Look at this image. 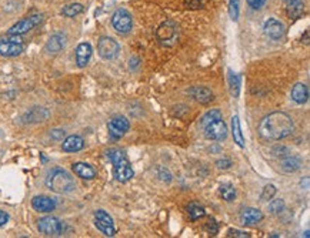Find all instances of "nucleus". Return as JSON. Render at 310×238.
I'll return each instance as SVG.
<instances>
[{
	"label": "nucleus",
	"instance_id": "22",
	"mask_svg": "<svg viewBox=\"0 0 310 238\" xmlns=\"http://www.w3.org/2000/svg\"><path fill=\"white\" fill-rule=\"evenodd\" d=\"M66 45V36L63 33H56L50 36V39L48 40V45H46V50L49 53L56 54L59 52H62V49L65 47Z\"/></svg>",
	"mask_w": 310,
	"mask_h": 238
},
{
	"label": "nucleus",
	"instance_id": "25",
	"mask_svg": "<svg viewBox=\"0 0 310 238\" xmlns=\"http://www.w3.org/2000/svg\"><path fill=\"white\" fill-rule=\"evenodd\" d=\"M82 12H83V4H80V3H70L62 9V15L66 17H75Z\"/></svg>",
	"mask_w": 310,
	"mask_h": 238
},
{
	"label": "nucleus",
	"instance_id": "16",
	"mask_svg": "<svg viewBox=\"0 0 310 238\" xmlns=\"http://www.w3.org/2000/svg\"><path fill=\"white\" fill-rule=\"evenodd\" d=\"M73 173L83 180H93L96 177V170L87 163H75L72 165Z\"/></svg>",
	"mask_w": 310,
	"mask_h": 238
},
{
	"label": "nucleus",
	"instance_id": "34",
	"mask_svg": "<svg viewBox=\"0 0 310 238\" xmlns=\"http://www.w3.org/2000/svg\"><path fill=\"white\" fill-rule=\"evenodd\" d=\"M203 1L205 0H186V6L190 9H199L203 6Z\"/></svg>",
	"mask_w": 310,
	"mask_h": 238
},
{
	"label": "nucleus",
	"instance_id": "31",
	"mask_svg": "<svg viewBox=\"0 0 310 238\" xmlns=\"http://www.w3.org/2000/svg\"><path fill=\"white\" fill-rule=\"evenodd\" d=\"M239 4H240V0H230L229 1V15H230L233 20L239 19Z\"/></svg>",
	"mask_w": 310,
	"mask_h": 238
},
{
	"label": "nucleus",
	"instance_id": "30",
	"mask_svg": "<svg viewBox=\"0 0 310 238\" xmlns=\"http://www.w3.org/2000/svg\"><path fill=\"white\" fill-rule=\"evenodd\" d=\"M284 210V200L279 198V200H273L269 204V211L272 214H280Z\"/></svg>",
	"mask_w": 310,
	"mask_h": 238
},
{
	"label": "nucleus",
	"instance_id": "9",
	"mask_svg": "<svg viewBox=\"0 0 310 238\" xmlns=\"http://www.w3.org/2000/svg\"><path fill=\"white\" fill-rule=\"evenodd\" d=\"M95 225L98 230H100L106 237H113L116 234L113 218L103 210H98L95 212Z\"/></svg>",
	"mask_w": 310,
	"mask_h": 238
},
{
	"label": "nucleus",
	"instance_id": "4",
	"mask_svg": "<svg viewBox=\"0 0 310 238\" xmlns=\"http://www.w3.org/2000/svg\"><path fill=\"white\" fill-rule=\"evenodd\" d=\"M46 185L49 190L57 194H69L76 188L73 177L62 168H53L46 177Z\"/></svg>",
	"mask_w": 310,
	"mask_h": 238
},
{
	"label": "nucleus",
	"instance_id": "26",
	"mask_svg": "<svg viewBox=\"0 0 310 238\" xmlns=\"http://www.w3.org/2000/svg\"><path fill=\"white\" fill-rule=\"evenodd\" d=\"M187 212H189V217H190V220H192V221H196V220H199V218H202V217H205V215H206L205 208H203L202 206L196 204V203L189 204V207H187Z\"/></svg>",
	"mask_w": 310,
	"mask_h": 238
},
{
	"label": "nucleus",
	"instance_id": "35",
	"mask_svg": "<svg viewBox=\"0 0 310 238\" xmlns=\"http://www.w3.org/2000/svg\"><path fill=\"white\" fill-rule=\"evenodd\" d=\"M216 165H217V168H223V170H226V168H230V165H232V161H230L229 159L219 160V161L216 163Z\"/></svg>",
	"mask_w": 310,
	"mask_h": 238
},
{
	"label": "nucleus",
	"instance_id": "6",
	"mask_svg": "<svg viewBox=\"0 0 310 238\" xmlns=\"http://www.w3.org/2000/svg\"><path fill=\"white\" fill-rule=\"evenodd\" d=\"M37 228L43 236L48 237H57L63 231V224L56 217H43L37 223Z\"/></svg>",
	"mask_w": 310,
	"mask_h": 238
},
{
	"label": "nucleus",
	"instance_id": "21",
	"mask_svg": "<svg viewBox=\"0 0 310 238\" xmlns=\"http://www.w3.org/2000/svg\"><path fill=\"white\" fill-rule=\"evenodd\" d=\"M292 100L297 104H305L309 100V87L303 83H297L292 89Z\"/></svg>",
	"mask_w": 310,
	"mask_h": 238
},
{
	"label": "nucleus",
	"instance_id": "15",
	"mask_svg": "<svg viewBox=\"0 0 310 238\" xmlns=\"http://www.w3.org/2000/svg\"><path fill=\"white\" fill-rule=\"evenodd\" d=\"M176 34H178V27L172 22H166L157 29V39L162 43H167L170 40H175Z\"/></svg>",
	"mask_w": 310,
	"mask_h": 238
},
{
	"label": "nucleus",
	"instance_id": "33",
	"mask_svg": "<svg viewBox=\"0 0 310 238\" xmlns=\"http://www.w3.org/2000/svg\"><path fill=\"white\" fill-rule=\"evenodd\" d=\"M206 230L209 231V234H212V236L217 234V231H219V227H217V224H216V221H214V220H210V221L207 223Z\"/></svg>",
	"mask_w": 310,
	"mask_h": 238
},
{
	"label": "nucleus",
	"instance_id": "36",
	"mask_svg": "<svg viewBox=\"0 0 310 238\" xmlns=\"http://www.w3.org/2000/svg\"><path fill=\"white\" fill-rule=\"evenodd\" d=\"M228 237H242V238H247L249 234L245 233V231H239V230H230L228 233Z\"/></svg>",
	"mask_w": 310,
	"mask_h": 238
},
{
	"label": "nucleus",
	"instance_id": "3",
	"mask_svg": "<svg viewBox=\"0 0 310 238\" xmlns=\"http://www.w3.org/2000/svg\"><path fill=\"white\" fill-rule=\"evenodd\" d=\"M107 157L110 159L113 164V174L114 178L120 183H128L130 178L133 177V168L130 164L128 156L125 154L123 150L120 149H110L107 151Z\"/></svg>",
	"mask_w": 310,
	"mask_h": 238
},
{
	"label": "nucleus",
	"instance_id": "12",
	"mask_svg": "<svg viewBox=\"0 0 310 238\" xmlns=\"http://www.w3.org/2000/svg\"><path fill=\"white\" fill-rule=\"evenodd\" d=\"M23 52V45L9 40V39H3L0 42V54L4 57H16Z\"/></svg>",
	"mask_w": 310,
	"mask_h": 238
},
{
	"label": "nucleus",
	"instance_id": "37",
	"mask_svg": "<svg viewBox=\"0 0 310 238\" xmlns=\"http://www.w3.org/2000/svg\"><path fill=\"white\" fill-rule=\"evenodd\" d=\"M63 135H65L63 130H52L50 133V137H53L54 140H60V138H63Z\"/></svg>",
	"mask_w": 310,
	"mask_h": 238
},
{
	"label": "nucleus",
	"instance_id": "1",
	"mask_svg": "<svg viewBox=\"0 0 310 238\" xmlns=\"http://www.w3.org/2000/svg\"><path fill=\"white\" fill-rule=\"evenodd\" d=\"M293 130H294V123L292 117L283 111H275L266 116L259 124L260 135L272 141L283 140L286 137H289Z\"/></svg>",
	"mask_w": 310,
	"mask_h": 238
},
{
	"label": "nucleus",
	"instance_id": "7",
	"mask_svg": "<svg viewBox=\"0 0 310 238\" xmlns=\"http://www.w3.org/2000/svg\"><path fill=\"white\" fill-rule=\"evenodd\" d=\"M98 52L104 60H113L120 53V45L112 37H102L98 43Z\"/></svg>",
	"mask_w": 310,
	"mask_h": 238
},
{
	"label": "nucleus",
	"instance_id": "10",
	"mask_svg": "<svg viewBox=\"0 0 310 238\" xmlns=\"http://www.w3.org/2000/svg\"><path fill=\"white\" fill-rule=\"evenodd\" d=\"M130 129V123L129 120L123 116H119V117H114L109 121L107 124V130H109V135L113 138V140H119L122 138L126 133L129 132Z\"/></svg>",
	"mask_w": 310,
	"mask_h": 238
},
{
	"label": "nucleus",
	"instance_id": "8",
	"mask_svg": "<svg viewBox=\"0 0 310 238\" xmlns=\"http://www.w3.org/2000/svg\"><path fill=\"white\" fill-rule=\"evenodd\" d=\"M112 26L119 33H129L133 27V19L128 10L119 9L112 16Z\"/></svg>",
	"mask_w": 310,
	"mask_h": 238
},
{
	"label": "nucleus",
	"instance_id": "5",
	"mask_svg": "<svg viewBox=\"0 0 310 238\" xmlns=\"http://www.w3.org/2000/svg\"><path fill=\"white\" fill-rule=\"evenodd\" d=\"M42 22H43V15L29 16V17L20 20V22H17L16 25H13V26L10 27L7 30V34L9 36H22V34H25L27 31H30L32 29H34L37 25H40Z\"/></svg>",
	"mask_w": 310,
	"mask_h": 238
},
{
	"label": "nucleus",
	"instance_id": "32",
	"mask_svg": "<svg viewBox=\"0 0 310 238\" xmlns=\"http://www.w3.org/2000/svg\"><path fill=\"white\" fill-rule=\"evenodd\" d=\"M267 0H247V4L253 9V10H260L266 6Z\"/></svg>",
	"mask_w": 310,
	"mask_h": 238
},
{
	"label": "nucleus",
	"instance_id": "19",
	"mask_svg": "<svg viewBox=\"0 0 310 238\" xmlns=\"http://www.w3.org/2000/svg\"><path fill=\"white\" fill-rule=\"evenodd\" d=\"M92 57V46L89 43H80L76 47V63L79 67H86Z\"/></svg>",
	"mask_w": 310,
	"mask_h": 238
},
{
	"label": "nucleus",
	"instance_id": "20",
	"mask_svg": "<svg viewBox=\"0 0 310 238\" xmlns=\"http://www.w3.org/2000/svg\"><path fill=\"white\" fill-rule=\"evenodd\" d=\"M83 147H84V140L80 135H69L62 144V149L66 153H78Z\"/></svg>",
	"mask_w": 310,
	"mask_h": 238
},
{
	"label": "nucleus",
	"instance_id": "24",
	"mask_svg": "<svg viewBox=\"0 0 310 238\" xmlns=\"http://www.w3.org/2000/svg\"><path fill=\"white\" fill-rule=\"evenodd\" d=\"M232 134L234 143L240 149H243L245 147V138H243V134H242V130H240V121H239L237 116H233L232 119Z\"/></svg>",
	"mask_w": 310,
	"mask_h": 238
},
{
	"label": "nucleus",
	"instance_id": "11",
	"mask_svg": "<svg viewBox=\"0 0 310 238\" xmlns=\"http://www.w3.org/2000/svg\"><path fill=\"white\" fill-rule=\"evenodd\" d=\"M263 30L266 33V36L272 40H282L284 36V26L282 22L276 20V19H269L266 20Z\"/></svg>",
	"mask_w": 310,
	"mask_h": 238
},
{
	"label": "nucleus",
	"instance_id": "17",
	"mask_svg": "<svg viewBox=\"0 0 310 238\" xmlns=\"http://www.w3.org/2000/svg\"><path fill=\"white\" fill-rule=\"evenodd\" d=\"M284 7L290 19H297L305 12V0H284Z\"/></svg>",
	"mask_w": 310,
	"mask_h": 238
},
{
	"label": "nucleus",
	"instance_id": "2",
	"mask_svg": "<svg viewBox=\"0 0 310 238\" xmlns=\"http://www.w3.org/2000/svg\"><path fill=\"white\" fill-rule=\"evenodd\" d=\"M202 129L205 137L212 141H223L228 137V126L223 121V114L220 110H210L202 117Z\"/></svg>",
	"mask_w": 310,
	"mask_h": 238
},
{
	"label": "nucleus",
	"instance_id": "13",
	"mask_svg": "<svg viewBox=\"0 0 310 238\" xmlns=\"http://www.w3.org/2000/svg\"><path fill=\"white\" fill-rule=\"evenodd\" d=\"M32 207L39 212H52L56 208V201L48 195H36L32 200Z\"/></svg>",
	"mask_w": 310,
	"mask_h": 238
},
{
	"label": "nucleus",
	"instance_id": "14",
	"mask_svg": "<svg viewBox=\"0 0 310 238\" xmlns=\"http://www.w3.org/2000/svg\"><path fill=\"white\" fill-rule=\"evenodd\" d=\"M189 94L199 103L202 104H209L210 102L214 100V94L210 89L207 87H200V86H195L189 90Z\"/></svg>",
	"mask_w": 310,
	"mask_h": 238
},
{
	"label": "nucleus",
	"instance_id": "18",
	"mask_svg": "<svg viewBox=\"0 0 310 238\" xmlns=\"http://www.w3.org/2000/svg\"><path fill=\"white\" fill-rule=\"evenodd\" d=\"M263 220V212L258 208H245L240 212V221L245 225H253Z\"/></svg>",
	"mask_w": 310,
	"mask_h": 238
},
{
	"label": "nucleus",
	"instance_id": "29",
	"mask_svg": "<svg viewBox=\"0 0 310 238\" xmlns=\"http://www.w3.org/2000/svg\"><path fill=\"white\" fill-rule=\"evenodd\" d=\"M275 194H276V187H275V185L269 184L263 188L260 198H261L263 201H269V200H272V198L275 197Z\"/></svg>",
	"mask_w": 310,
	"mask_h": 238
},
{
	"label": "nucleus",
	"instance_id": "23",
	"mask_svg": "<svg viewBox=\"0 0 310 238\" xmlns=\"http://www.w3.org/2000/svg\"><path fill=\"white\" fill-rule=\"evenodd\" d=\"M300 167H302V159L297 157V156H286V157H283L282 161H280V168H282V171H283V173H287V174L297 171Z\"/></svg>",
	"mask_w": 310,
	"mask_h": 238
},
{
	"label": "nucleus",
	"instance_id": "38",
	"mask_svg": "<svg viewBox=\"0 0 310 238\" xmlns=\"http://www.w3.org/2000/svg\"><path fill=\"white\" fill-rule=\"evenodd\" d=\"M7 221H9V215H7L4 211H0V227H1V225H4Z\"/></svg>",
	"mask_w": 310,
	"mask_h": 238
},
{
	"label": "nucleus",
	"instance_id": "28",
	"mask_svg": "<svg viewBox=\"0 0 310 238\" xmlns=\"http://www.w3.org/2000/svg\"><path fill=\"white\" fill-rule=\"evenodd\" d=\"M229 87H230V93H232L233 97H239V93H240V77L239 74L230 72L229 73Z\"/></svg>",
	"mask_w": 310,
	"mask_h": 238
},
{
	"label": "nucleus",
	"instance_id": "27",
	"mask_svg": "<svg viewBox=\"0 0 310 238\" xmlns=\"http://www.w3.org/2000/svg\"><path fill=\"white\" fill-rule=\"evenodd\" d=\"M219 193H220V195L225 201L230 203L236 198V190L232 184H222L219 188Z\"/></svg>",
	"mask_w": 310,
	"mask_h": 238
}]
</instances>
